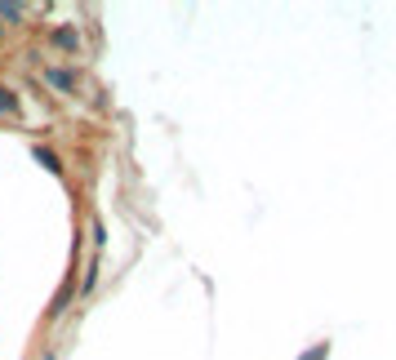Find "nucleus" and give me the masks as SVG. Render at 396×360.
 Instances as JSON below:
<instances>
[]
</instances>
